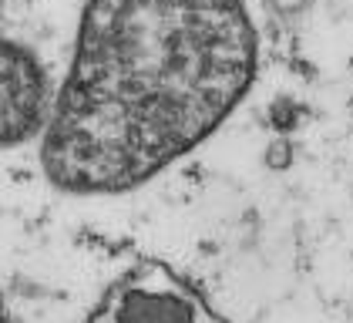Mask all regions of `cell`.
<instances>
[{
	"label": "cell",
	"mask_w": 353,
	"mask_h": 323,
	"mask_svg": "<svg viewBox=\"0 0 353 323\" xmlns=\"http://www.w3.org/2000/svg\"><path fill=\"white\" fill-rule=\"evenodd\" d=\"M256 68L243 0H88L44 128L48 182L71 195L145 186L236 111Z\"/></svg>",
	"instance_id": "obj_1"
},
{
	"label": "cell",
	"mask_w": 353,
	"mask_h": 323,
	"mask_svg": "<svg viewBox=\"0 0 353 323\" xmlns=\"http://www.w3.org/2000/svg\"><path fill=\"white\" fill-rule=\"evenodd\" d=\"M88 323H229L179 273L145 260L132 266L94 306Z\"/></svg>",
	"instance_id": "obj_2"
},
{
	"label": "cell",
	"mask_w": 353,
	"mask_h": 323,
	"mask_svg": "<svg viewBox=\"0 0 353 323\" xmlns=\"http://www.w3.org/2000/svg\"><path fill=\"white\" fill-rule=\"evenodd\" d=\"M51 121V84L30 48L0 37V148L21 145Z\"/></svg>",
	"instance_id": "obj_3"
},
{
	"label": "cell",
	"mask_w": 353,
	"mask_h": 323,
	"mask_svg": "<svg viewBox=\"0 0 353 323\" xmlns=\"http://www.w3.org/2000/svg\"><path fill=\"white\" fill-rule=\"evenodd\" d=\"M266 7L276 10L279 17H296V14H303V10L313 7V0H266Z\"/></svg>",
	"instance_id": "obj_4"
},
{
	"label": "cell",
	"mask_w": 353,
	"mask_h": 323,
	"mask_svg": "<svg viewBox=\"0 0 353 323\" xmlns=\"http://www.w3.org/2000/svg\"><path fill=\"white\" fill-rule=\"evenodd\" d=\"M3 317H7V313H3V293H0V323H3Z\"/></svg>",
	"instance_id": "obj_5"
}]
</instances>
